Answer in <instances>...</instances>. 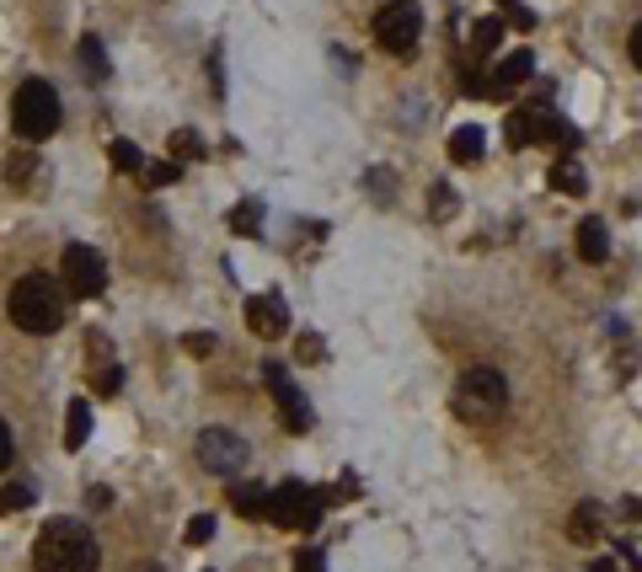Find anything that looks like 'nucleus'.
<instances>
[{"instance_id": "1", "label": "nucleus", "mask_w": 642, "mask_h": 572, "mask_svg": "<svg viewBox=\"0 0 642 572\" xmlns=\"http://www.w3.org/2000/svg\"><path fill=\"white\" fill-rule=\"evenodd\" d=\"M32 568L38 572H96V541L81 519H54L38 530L32 545Z\"/></svg>"}, {"instance_id": "2", "label": "nucleus", "mask_w": 642, "mask_h": 572, "mask_svg": "<svg viewBox=\"0 0 642 572\" xmlns=\"http://www.w3.org/2000/svg\"><path fill=\"white\" fill-rule=\"evenodd\" d=\"M6 310H11V321H17L22 331L49 337V331L64 327V289L49 278V273H28V278H17V284H11Z\"/></svg>"}, {"instance_id": "3", "label": "nucleus", "mask_w": 642, "mask_h": 572, "mask_svg": "<svg viewBox=\"0 0 642 572\" xmlns=\"http://www.w3.org/2000/svg\"><path fill=\"white\" fill-rule=\"evenodd\" d=\"M503 407H509V386H503V375L498 369H466L456 380V418L466 428H492V422L503 418Z\"/></svg>"}, {"instance_id": "4", "label": "nucleus", "mask_w": 642, "mask_h": 572, "mask_svg": "<svg viewBox=\"0 0 642 572\" xmlns=\"http://www.w3.org/2000/svg\"><path fill=\"white\" fill-rule=\"evenodd\" d=\"M11 123H17V140L43 145L60 129V91L49 86V81H28V86L17 91V102H11Z\"/></svg>"}, {"instance_id": "5", "label": "nucleus", "mask_w": 642, "mask_h": 572, "mask_svg": "<svg viewBox=\"0 0 642 572\" xmlns=\"http://www.w3.org/2000/svg\"><path fill=\"white\" fill-rule=\"evenodd\" d=\"M418 38H424V11H418V0H391V6L375 11V43H380L386 54L407 60V54L418 49Z\"/></svg>"}, {"instance_id": "6", "label": "nucleus", "mask_w": 642, "mask_h": 572, "mask_svg": "<svg viewBox=\"0 0 642 572\" xmlns=\"http://www.w3.org/2000/svg\"><path fill=\"white\" fill-rule=\"evenodd\" d=\"M322 509H327V492H310L300 482H278L268 492V513L263 519H274L284 530H316L322 524Z\"/></svg>"}, {"instance_id": "7", "label": "nucleus", "mask_w": 642, "mask_h": 572, "mask_svg": "<svg viewBox=\"0 0 642 572\" xmlns=\"http://www.w3.org/2000/svg\"><path fill=\"white\" fill-rule=\"evenodd\" d=\"M193 454H198V466L214 471V477H236L246 466V439L236 428H204L198 445H193Z\"/></svg>"}, {"instance_id": "8", "label": "nucleus", "mask_w": 642, "mask_h": 572, "mask_svg": "<svg viewBox=\"0 0 642 572\" xmlns=\"http://www.w3.org/2000/svg\"><path fill=\"white\" fill-rule=\"evenodd\" d=\"M64 289L75 295V300H96L102 289H108V268H102V257H96L92 246H64Z\"/></svg>"}, {"instance_id": "9", "label": "nucleus", "mask_w": 642, "mask_h": 572, "mask_svg": "<svg viewBox=\"0 0 642 572\" xmlns=\"http://www.w3.org/2000/svg\"><path fill=\"white\" fill-rule=\"evenodd\" d=\"M263 380H268V391H274V407H278V418H284V428H289V433H306L310 428V401L300 396V386H295L278 364H263Z\"/></svg>"}, {"instance_id": "10", "label": "nucleus", "mask_w": 642, "mask_h": 572, "mask_svg": "<svg viewBox=\"0 0 642 572\" xmlns=\"http://www.w3.org/2000/svg\"><path fill=\"white\" fill-rule=\"evenodd\" d=\"M530 75H536V54H530V49H520V54H509V60H503V64H498V70L488 75V91H482V96L503 102V96H514V91H520Z\"/></svg>"}, {"instance_id": "11", "label": "nucleus", "mask_w": 642, "mask_h": 572, "mask_svg": "<svg viewBox=\"0 0 642 572\" xmlns=\"http://www.w3.org/2000/svg\"><path fill=\"white\" fill-rule=\"evenodd\" d=\"M246 327L257 337H278V331H289V310L278 295H257V300H246Z\"/></svg>"}, {"instance_id": "12", "label": "nucleus", "mask_w": 642, "mask_h": 572, "mask_svg": "<svg viewBox=\"0 0 642 572\" xmlns=\"http://www.w3.org/2000/svg\"><path fill=\"white\" fill-rule=\"evenodd\" d=\"M579 257L583 263H605L611 257V231H605V219L600 214H589V219H579Z\"/></svg>"}, {"instance_id": "13", "label": "nucleus", "mask_w": 642, "mask_h": 572, "mask_svg": "<svg viewBox=\"0 0 642 572\" xmlns=\"http://www.w3.org/2000/svg\"><path fill=\"white\" fill-rule=\"evenodd\" d=\"M231 509L242 513V519H263V513H268V487H257V482H231Z\"/></svg>"}, {"instance_id": "14", "label": "nucleus", "mask_w": 642, "mask_h": 572, "mask_svg": "<svg viewBox=\"0 0 642 572\" xmlns=\"http://www.w3.org/2000/svg\"><path fill=\"white\" fill-rule=\"evenodd\" d=\"M600 530H605V509H600V503H579L573 519H568V535H573L579 545H589Z\"/></svg>"}, {"instance_id": "15", "label": "nucleus", "mask_w": 642, "mask_h": 572, "mask_svg": "<svg viewBox=\"0 0 642 572\" xmlns=\"http://www.w3.org/2000/svg\"><path fill=\"white\" fill-rule=\"evenodd\" d=\"M551 187H557V193H568V198H579L583 187H589V177H583V166L573 161V155H562V161L551 166Z\"/></svg>"}, {"instance_id": "16", "label": "nucleus", "mask_w": 642, "mask_h": 572, "mask_svg": "<svg viewBox=\"0 0 642 572\" xmlns=\"http://www.w3.org/2000/svg\"><path fill=\"white\" fill-rule=\"evenodd\" d=\"M482 145H488V140H482V129H477V123H466V129L450 134V161L466 166V161H477V155H482Z\"/></svg>"}, {"instance_id": "17", "label": "nucleus", "mask_w": 642, "mask_h": 572, "mask_svg": "<svg viewBox=\"0 0 642 572\" xmlns=\"http://www.w3.org/2000/svg\"><path fill=\"white\" fill-rule=\"evenodd\" d=\"M92 439V407L86 401H70V428H64V450H81Z\"/></svg>"}, {"instance_id": "18", "label": "nucleus", "mask_w": 642, "mask_h": 572, "mask_svg": "<svg viewBox=\"0 0 642 572\" xmlns=\"http://www.w3.org/2000/svg\"><path fill=\"white\" fill-rule=\"evenodd\" d=\"M498 43H503V22H498V17H482V22L471 28V54H477V60H488Z\"/></svg>"}, {"instance_id": "19", "label": "nucleus", "mask_w": 642, "mask_h": 572, "mask_svg": "<svg viewBox=\"0 0 642 572\" xmlns=\"http://www.w3.org/2000/svg\"><path fill=\"white\" fill-rule=\"evenodd\" d=\"M231 231H236V236H263V204H257V198H242V204L231 210Z\"/></svg>"}, {"instance_id": "20", "label": "nucleus", "mask_w": 642, "mask_h": 572, "mask_svg": "<svg viewBox=\"0 0 642 572\" xmlns=\"http://www.w3.org/2000/svg\"><path fill=\"white\" fill-rule=\"evenodd\" d=\"M38 503V487L32 482H6L0 487V513H22Z\"/></svg>"}, {"instance_id": "21", "label": "nucleus", "mask_w": 642, "mask_h": 572, "mask_svg": "<svg viewBox=\"0 0 642 572\" xmlns=\"http://www.w3.org/2000/svg\"><path fill=\"white\" fill-rule=\"evenodd\" d=\"M177 177H183L177 161H145V166H140V182H145V187H172Z\"/></svg>"}, {"instance_id": "22", "label": "nucleus", "mask_w": 642, "mask_h": 572, "mask_svg": "<svg viewBox=\"0 0 642 572\" xmlns=\"http://www.w3.org/2000/svg\"><path fill=\"white\" fill-rule=\"evenodd\" d=\"M108 155H113V166H119V172H129V177H140V166H145V155L134 151L129 140H113V145H108Z\"/></svg>"}, {"instance_id": "23", "label": "nucleus", "mask_w": 642, "mask_h": 572, "mask_svg": "<svg viewBox=\"0 0 642 572\" xmlns=\"http://www.w3.org/2000/svg\"><path fill=\"white\" fill-rule=\"evenodd\" d=\"M172 155H177V161H198V155H204V140H198L193 129H177V134H172Z\"/></svg>"}, {"instance_id": "24", "label": "nucleus", "mask_w": 642, "mask_h": 572, "mask_svg": "<svg viewBox=\"0 0 642 572\" xmlns=\"http://www.w3.org/2000/svg\"><path fill=\"white\" fill-rule=\"evenodd\" d=\"M32 172H38V161H32V155H11V161H6V182H11V187H28Z\"/></svg>"}, {"instance_id": "25", "label": "nucleus", "mask_w": 642, "mask_h": 572, "mask_svg": "<svg viewBox=\"0 0 642 572\" xmlns=\"http://www.w3.org/2000/svg\"><path fill=\"white\" fill-rule=\"evenodd\" d=\"M428 210H434V219H450V214H456V193L439 182V187L428 193Z\"/></svg>"}, {"instance_id": "26", "label": "nucleus", "mask_w": 642, "mask_h": 572, "mask_svg": "<svg viewBox=\"0 0 642 572\" xmlns=\"http://www.w3.org/2000/svg\"><path fill=\"white\" fill-rule=\"evenodd\" d=\"M81 60H86V70H92L96 81L108 75V60H102V49H96V38H81Z\"/></svg>"}, {"instance_id": "27", "label": "nucleus", "mask_w": 642, "mask_h": 572, "mask_svg": "<svg viewBox=\"0 0 642 572\" xmlns=\"http://www.w3.org/2000/svg\"><path fill=\"white\" fill-rule=\"evenodd\" d=\"M123 391V369L119 364H108L102 375H96V396H119Z\"/></svg>"}, {"instance_id": "28", "label": "nucleus", "mask_w": 642, "mask_h": 572, "mask_svg": "<svg viewBox=\"0 0 642 572\" xmlns=\"http://www.w3.org/2000/svg\"><path fill=\"white\" fill-rule=\"evenodd\" d=\"M183 348L193 354V359H210V354H214V337H210V331H187Z\"/></svg>"}, {"instance_id": "29", "label": "nucleus", "mask_w": 642, "mask_h": 572, "mask_svg": "<svg viewBox=\"0 0 642 572\" xmlns=\"http://www.w3.org/2000/svg\"><path fill=\"white\" fill-rule=\"evenodd\" d=\"M295 572H327V562H322V551H316V545H306V551H295Z\"/></svg>"}, {"instance_id": "30", "label": "nucleus", "mask_w": 642, "mask_h": 572, "mask_svg": "<svg viewBox=\"0 0 642 572\" xmlns=\"http://www.w3.org/2000/svg\"><path fill=\"white\" fill-rule=\"evenodd\" d=\"M295 354H300V364H316L322 359V337H316V331H300V348H295Z\"/></svg>"}, {"instance_id": "31", "label": "nucleus", "mask_w": 642, "mask_h": 572, "mask_svg": "<svg viewBox=\"0 0 642 572\" xmlns=\"http://www.w3.org/2000/svg\"><path fill=\"white\" fill-rule=\"evenodd\" d=\"M214 535V519H193V524H187V545H204Z\"/></svg>"}, {"instance_id": "32", "label": "nucleus", "mask_w": 642, "mask_h": 572, "mask_svg": "<svg viewBox=\"0 0 642 572\" xmlns=\"http://www.w3.org/2000/svg\"><path fill=\"white\" fill-rule=\"evenodd\" d=\"M509 22H514V28H520V32H530V28H536V17H530L524 6H509Z\"/></svg>"}, {"instance_id": "33", "label": "nucleus", "mask_w": 642, "mask_h": 572, "mask_svg": "<svg viewBox=\"0 0 642 572\" xmlns=\"http://www.w3.org/2000/svg\"><path fill=\"white\" fill-rule=\"evenodd\" d=\"M11 450H17V445H11V428H6V422H0V471H6V466H11Z\"/></svg>"}, {"instance_id": "34", "label": "nucleus", "mask_w": 642, "mask_h": 572, "mask_svg": "<svg viewBox=\"0 0 642 572\" xmlns=\"http://www.w3.org/2000/svg\"><path fill=\"white\" fill-rule=\"evenodd\" d=\"M626 49H632V64H638V70H642V22H638V28H632V43H626Z\"/></svg>"}, {"instance_id": "35", "label": "nucleus", "mask_w": 642, "mask_h": 572, "mask_svg": "<svg viewBox=\"0 0 642 572\" xmlns=\"http://www.w3.org/2000/svg\"><path fill=\"white\" fill-rule=\"evenodd\" d=\"M589 572H621V568H615V556H600V562H594Z\"/></svg>"}, {"instance_id": "36", "label": "nucleus", "mask_w": 642, "mask_h": 572, "mask_svg": "<svg viewBox=\"0 0 642 572\" xmlns=\"http://www.w3.org/2000/svg\"><path fill=\"white\" fill-rule=\"evenodd\" d=\"M498 6H514V0H498Z\"/></svg>"}]
</instances>
